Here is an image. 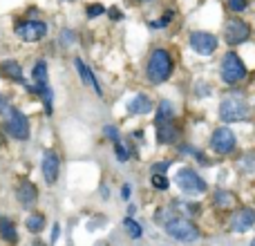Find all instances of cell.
Listing matches in <instances>:
<instances>
[{"mask_svg":"<svg viewBox=\"0 0 255 246\" xmlns=\"http://www.w3.org/2000/svg\"><path fill=\"white\" fill-rule=\"evenodd\" d=\"M115 152H117L119 161H128V159H130V154H128V150L121 145V141H115Z\"/></svg>","mask_w":255,"mask_h":246,"instance_id":"cell-25","label":"cell"},{"mask_svg":"<svg viewBox=\"0 0 255 246\" xmlns=\"http://www.w3.org/2000/svg\"><path fill=\"white\" fill-rule=\"evenodd\" d=\"M152 186L154 188H159V190H166L168 188V179L163 175H154L152 177Z\"/></svg>","mask_w":255,"mask_h":246,"instance_id":"cell-27","label":"cell"},{"mask_svg":"<svg viewBox=\"0 0 255 246\" xmlns=\"http://www.w3.org/2000/svg\"><path fill=\"white\" fill-rule=\"evenodd\" d=\"M215 204L217 206H222V208L231 206V204H233V195L226 193V190H217L215 193Z\"/></svg>","mask_w":255,"mask_h":246,"instance_id":"cell-23","label":"cell"},{"mask_svg":"<svg viewBox=\"0 0 255 246\" xmlns=\"http://www.w3.org/2000/svg\"><path fill=\"white\" fill-rule=\"evenodd\" d=\"M157 121H175V106L170 101H161L157 106Z\"/></svg>","mask_w":255,"mask_h":246,"instance_id":"cell-18","label":"cell"},{"mask_svg":"<svg viewBox=\"0 0 255 246\" xmlns=\"http://www.w3.org/2000/svg\"><path fill=\"white\" fill-rule=\"evenodd\" d=\"M249 117V103L242 94H229L220 103V119L224 123L244 121Z\"/></svg>","mask_w":255,"mask_h":246,"instance_id":"cell-2","label":"cell"},{"mask_svg":"<svg viewBox=\"0 0 255 246\" xmlns=\"http://www.w3.org/2000/svg\"><path fill=\"white\" fill-rule=\"evenodd\" d=\"M0 235H2L7 242H16V226H13V222L9 220H0Z\"/></svg>","mask_w":255,"mask_h":246,"instance_id":"cell-20","label":"cell"},{"mask_svg":"<svg viewBox=\"0 0 255 246\" xmlns=\"http://www.w3.org/2000/svg\"><path fill=\"white\" fill-rule=\"evenodd\" d=\"M74 65H76V70H79V76H81V81H83L85 85H90V88H92L94 92H97L99 97H101V94H103V90L99 88V81H97V76L92 74V70H90V67L85 65V63L81 61V58H76V61H74Z\"/></svg>","mask_w":255,"mask_h":246,"instance_id":"cell-14","label":"cell"},{"mask_svg":"<svg viewBox=\"0 0 255 246\" xmlns=\"http://www.w3.org/2000/svg\"><path fill=\"white\" fill-rule=\"evenodd\" d=\"M175 181L186 195H199L206 193V181L193 170V168H179L175 175Z\"/></svg>","mask_w":255,"mask_h":246,"instance_id":"cell-5","label":"cell"},{"mask_svg":"<svg viewBox=\"0 0 255 246\" xmlns=\"http://www.w3.org/2000/svg\"><path fill=\"white\" fill-rule=\"evenodd\" d=\"M103 134L110 136L112 141H121V139H119V132H117V127H115V125H106V127H103Z\"/></svg>","mask_w":255,"mask_h":246,"instance_id":"cell-28","label":"cell"},{"mask_svg":"<svg viewBox=\"0 0 255 246\" xmlns=\"http://www.w3.org/2000/svg\"><path fill=\"white\" fill-rule=\"evenodd\" d=\"M124 197H126V199H128V197H130V186H128V184L124 186Z\"/></svg>","mask_w":255,"mask_h":246,"instance_id":"cell-30","label":"cell"},{"mask_svg":"<svg viewBox=\"0 0 255 246\" xmlns=\"http://www.w3.org/2000/svg\"><path fill=\"white\" fill-rule=\"evenodd\" d=\"M249 36H251V29H249V25L242 20V18H231V20L226 22V27H224V40L231 45V47L247 43Z\"/></svg>","mask_w":255,"mask_h":246,"instance_id":"cell-6","label":"cell"},{"mask_svg":"<svg viewBox=\"0 0 255 246\" xmlns=\"http://www.w3.org/2000/svg\"><path fill=\"white\" fill-rule=\"evenodd\" d=\"M253 224H255V208H242L231 220V229L235 233H247V231L253 229Z\"/></svg>","mask_w":255,"mask_h":246,"instance_id":"cell-11","label":"cell"},{"mask_svg":"<svg viewBox=\"0 0 255 246\" xmlns=\"http://www.w3.org/2000/svg\"><path fill=\"white\" fill-rule=\"evenodd\" d=\"M27 229L31 231V233H40V231L45 229V217L40 215V213H31L29 217H27Z\"/></svg>","mask_w":255,"mask_h":246,"instance_id":"cell-19","label":"cell"},{"mask_svg":"<svg viewBox=\"0 0 255 246\" xmlns=\"http://www.w3.org/2000/svg\"><path fill=\"white\" fill-rule=\"evenodd\" d=\"M143 2H152V0H143Z\"/></svg>","mask_w":255,"mask_h":246,"instance_id":"cell-34","label":"cell"},{"mask_svg":"<svg viewBox=\"0 0 255 246\" xmlns=\"http://www.w3.org/2000/svg\"><path fill=\"white\" fill-rule=\"evenodd\" d=\"M36 199H38V188H36L31 181H22V184L18 186V202L29 208Z\"/></svg>","mask_w":255,"mask_h":246,"instance_id":"cell-15","label":"cell"},{"mask_svg":"<svg viewBox=\"0 0 255 246\" xmlns=\"http://www.w3.org/2000/svg\"><path fill=\"white\" fill-rule=\"evenodd\" d=\"M154 125H157L159 143H175V141L179 139V130L175 127V123L172 121H157Z\"/></svg>","mask_w":255,"mask_h":246,"instance_id":"cell-13","label":"cell"},{"mask_svg":"<svg viewBox=\"0 0 255 246\" xmlns=\"http://www.w3.org/2000/svg\"><path fill=\"white\" fill-rule=\"evenodd\" d=\"M128 112L130 115H148V112H152V101L145 94H136L128 106Z\"/></svg>","mask_w":255,"mask_h":246,"instance_id":"cell-16","label":"cell"},{"mask_svg":"<svg viewBox=\"0 0 255 246\" xmlns=\"http://www.w3.org/2000/svg\"><path fill=\"white\" fill-rule=\"evenodd\" d=\"M166 233L170 235V238L179 240V242H197L199 240V229L193 224V222L188 220H181V217H175V220H170L166 224Z\"/></svg>","mask_w":255,"mask_h":246,"instance_id":"cell-4","label":"cell"},{"mask_svg":"<svg viewBox=\"0 0 255 246\" xmlns=\"http://www.w3.org/2000/svg\"><path fill=\"white\" fill-rule=\"evenodd\" d=\"M0 74H4L7 79H13V81H22V70L18 63L13 61H4L0 63Z\"/></svg>","mask_w":255,"mask_h":246,"instance_id":"cell-17","label":"cell"},{"mask_svg":"<svg viewBox=\"0 0 255 246\" xmlns=\"http://www.w3.org/2000/svg\"><path fill=\"white\" fill-rule=\"evenodd\" d=\"M2 110H7V103H4V99L0 97V112H2Z\"/></svg>","mask_w":255,"mask_h":246,"instance_id":"cell-32","label":"cell"},{"mask_svg":"<svg viewBox=\"0 0 255 246\" xmlns=\"http://www.w3.org/2000/svg\"><path fill=\"white\" fill-rule=\"evenodd\" d=\"M247 4H249V0H229V9H231V11H235V13L244 11V9H247Z\"/></svg>","mask_w":255,"mask_h":246,"instance_id":"cell-24","label":"cell"},{"mask_svg":"<svg viewBox=\"0 0 255 246\" xmlns=\"http://www.w3.org/2000/svg\"><path fill=\"white\" fill-rule=\"evenodd\" d=\"M58 168H61V161H58V154L54 150H47L43 154V177L47 184H56L58 179Z\"/></svg>","mask_w":255,"mask_h":246,"instance_id":"cell-12","label":"cell"},{"mask_svg":"<svg viewBox=\"0 0 255 246\" xmlns=\"http://www.w3.org/2000/svg\"><path fill=\"white\" fill-rule=\"evenodd\" d=\"M124 229L128 231V235H130L132 240H139L141 235H143V229H141V224H136V222L130 220V217L124 222Z\"/></svg>","mask_w":255,"mask_h":246,"instance_id":"cell-21","label":"cell"},{"mask_svg":"<svg viewBox=\"0 0 255 246\" xmlns=\"http://www.w3.org/2000/svg\"><path fill=\"white\" fill-rule=\"evenodd\" d=\"M103 13H106V7H103V4H90V7H88V16L90 18L103 16Z\"/></svg>","mask_w":255,"mask_h":246,"instance_id":"cell-26","label":"cell"},{"mask_svg":"<svg viewBox=\"0 0 255 246\" xmlns=\"http://www.w3.org/2000/svg\"><path fill=\"white\" fill-rule=\"evenodd\" d=\"M34 79L38 83H47V63L45 61H38L34 67Z\"/></svg>","mask_w":255,"mask_h":246,"instance_id":"cell-22","label":"cell"},{"mask_svg":"<svg viewBox=\"0 0 255 246\" xmlns=\"http://www.w3.org/2000/svg\"><path fill=\"white\" fill-rule=\"evenodd\" d=\"M220 74H222V81H224V83L235 85V83L247 79V65H244L242 58H240L235 52H229L224 58H222Z\"/></svg>","mask_w":255,"mask_h":246,"instance_id":"cell-3","label":"cell"},{"mask_svg":"<svg viewBox=\"0 0 255 246\" xmlns=\"http://www.w3.org/2000/svg\"><path fill=\"white\" fill-rule=\"evenodd\" d=\"M7 132L9 136H13V139H27L29 136V121H27V117L22 115L20 110H16V108H11V110H7Z\"/></svg>","mask_w":255,"mask_h":246,"instance_id":"cell-7","label":"cell"},{"mask_svg":"<svg viewBox=\"0 0 255 246\" xmlns=\"http://www.w3.org/2000/svg\"><path fill=\"white\" fill-rule=\"evenodd\" d=\"M56 238H58V224L54 226V235H52V242H56Z\"/></svg>","mask_w":255,"mask_h":246,"instance_id":"cell-31","label":"cell"},{"mask_svg":"<svg viewBox=\"0 0 255 246\" xmlns=\"http://www.w3.org/2000/svg\"><path fill=\"white\" fill-rule=\"evenodd\" d=\"M16 34L20 36L22 40H27V43H36V40H40L47 34V25L40 20H27L16 27Z\"/></svg>","mask_w":255,"mask_h":246,"instance_id":"cell-10","label":"cell"},{"mask_svg":"<svg viewBox=\"0 0 255 246\" xmlns=\"http://www.w3.org/2000/svg\"><path fill=\"white\" fill-rule=\"evenodd\" d=\"M145 74H148L150 83H163L168 81V76L172 74V58L166 49H154L148 58L145 65Z\"/></svg>","mask_w":255,"mask_h":246,"instance_id":"cell-1","label":"cell"},{"mask_svg":"<svg viewBox=\"0 0 255 246\" xmlns=\"http://www.w3.org/2000/svg\"><path fill=\"white\" fill-rule=\"evenodd\" d=\"M170 166V161H163V163H154L152 166V175H163V170Z\"/></svg>","mask_w":255,"mask_h":246,"instance_id":"cell-29","label":"cell"},{"mask_svg":"<svg viewBox=\"0 0 255 246\" xmlns=\"http://www.w3.org/2000/svg\"><path fill=\"white\" fill-rule=\"evenodd\" d=\"M190 47L199 56H211L217 49V36L211 31H193L190 34Z\"/></svg>","mask_w":255,"mask_h":246,"instance_id":"cell-9","label":"cell"},{"mask_svg":"<svg viewBox=\"0 0 255 246\" xmlns=\"http://www.w3.org/2000/svg\"><path fill=\"white\" fill-rule=\"evenodd\" d=\"M112 18H115V20H119V18H121V13L117 11V9H112Z\"/></svg>","mask_w":255,"mask_h":246,"instance_id":"cell-33","label":"cell"},{"mask_svg":"<svg viewBox=\"0 0 255 246\" xmlns=\"http://www.w3.org/2000/svg\"><path fill=\"white\" fill-rule=\"evenodd\" d=\"M235 143H238V139H235L231 127H217L211 136V148L217 154H231L235 150Z\"/></svg>","mask_w":255,"mask_h":246,"instance_id":"cell-8","label":"cell"}]
</instances>
